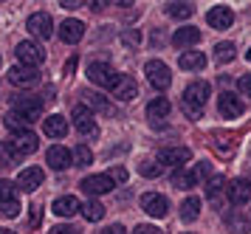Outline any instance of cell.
I'll return each instance as SVG.
<instances>
[{
  "instance_id": "603a6c76",
  "label": "cell",
  "mask_w": 251,
  "mask_h": 234,
  "mask_svg": "<svg viewBox=\"0 0 251 234\" xmlns=\"http://www.w3.org/2000/svg\"><path fill=\"white\" fill-rule=\"evenodd\" d=\"M226 226H228V232L231 234H249L251 232V220L240 212V209H234V212L226 214Z\"/></svg>"
},
{
  "instance_id": "7c38bea8",
  "label": "cell",
  "mask_w": 251,
  "mask_h": 234,
  "mask_svg": "<svg viewBox=\"0 0 251 234\" xmlns=\"http://www.w3.org/2000/svg\"><path fill=\"white\" fill-rule=\"evenodd\" d=\"M79 186L85 189V195H107L116 183L110 181V175H88Z\"/></svg>"
},
{
  "instance_id": "d6a6232c",
  "label": "cell",
  "mask_w": 251,
  "mask_h": 234,
  "mask_svg": "<svg viewBox=\"0 0 251 234\" xmlns=\"http://www.w3.org/2000/svg\"><path fill=\"white\" fill-rule=\"evenodd\" d=\"M88 96V107L91 110H102V113H113V104L104 99L102 93H85Z\"/></svg>"
},
{
  "instance_id": "2e32d148",
  "label": "cell",
  "mask_w": 251,
  "mask_h": 234,
  "mask_svg": "<svg viewBox=\"0 0 251 234\" xmlns=\"http://www.w3.org/2000/svg\"><path fill=\"white\" fill-rule=\"evenodd\" d=\"M206 23L212 28H228L234 23V11L228 9V6H215V9H209V14H206Z\"/></svg>"
},
{
  "instance_id": "6da1fadb",
  "label": "cell",
  "mask_w": 251,
  "mask_h": 234,
  "mask_svg": "<svg viewBox=\"0 0 251 234\" xmlns=\"http://www.w3.org/2000/svg\"><path fill=\"white\" fill-rule=\"evenodd\" d=\"M209 93H212V85H209V82H192L189 88L183 90V99H181L183 113H186L189 119H201L206 102H209Z\"/></svg>"
},
{
  "instance_id": "277c9868",
  "label": "cell",
  "mask_w": 251,
  "mask_h": 234,
  "mask_svg": "<svg viewBox=\"0 0 251 234\" xmlns=\"http://www.w3.org/2000/svg\"><path fill=\"white\" fill-rule=\"evenodd\" d=\"M119 77H122V74H116L113 68H110V62H91V65H88V79H91L93 85H99V88L113 90Z\"/></svg>"
},
{
  "instance_id": "ee69618b",
  "label": "cell",
  "mask_w": 251,
  "mask_h": 234,
  "mask_svg": "<svg viewBox=\"0 0 251 234\" xmlns=\"http://www.w3.org/2000/svg\"><path fill=\"white\" fill-rule=\"evenodd\" d=\"M125 43L127 45H138V31H127L125 34Z\"/></svg>"
},
{
  "instance_id": "4fadbf2b",
  "label": "cell",
  "mask_w": 251,
  "mask_h": 234,
  "mask_svg": "<svg viewBox=\"0 0 251 234\" xmlns=\"http://www.w3.org/2000/svg\"><path fill=\"white\" fill-rule=\"evenodd\" d=\"M9 82L12 85H20V88H28V85H37L40 82V74H37V68L14 65V68H9Z\"/></svg>"
},
{
  "instance_id": "1f68e13d",
  "label": "cell",
  "mask_w": 251,
  "mask_h": 234,
  "mask_svg": "<svg viewBox=\"0 0 251 234\" xmlns=\"http://www.w3.org/2000/svg\"><path fill=\"white\" fill-rule=\"evenodd\" d=\"M237 56V48H234V43H217L215 45V59L223 65V62H231Z\"/></svg>"
},
{
  "instance_id": "f1b7e54d",
  "label": "cell",
  "mask_w": 251,
  "mask_h": 234,
  "mask_svg": "<svg viewBox=\"0 0 251 234\" xmlns=\"http://www.w3.org/2000/svg\"><path fill=\"white\" fill-rule=\"evenodd\" d=\"M82 214H85V220L99 223V220L104 217V206L99 201H85V203H82Z\"/></svg>"
},
{
  "instance_id": "f546056e",
  "label": "cell",
  "mask_w": 251,
  "mask_h": 234,
  "mask_svg": "<svg viewBox=\"0 0 251 234\" xmlns=\"http://www.w3.org/2000/svg\"><path fill=\"white\" fill-rule=\"evenodd\" d=\"M20 158L23 156L14 150L12 141H0V164H3V167H12V164H17Z\"/></svg>"
},
{
  "instance_id": "5b68a950",
  "label": "cell",
  "mask_w": 251,
  "mask_h": 234,
  "mask_svg": "<svg viewBox=\"0 0 251 234\" xmlns=\"http://www.w3.org/2000/svg\"><path fill=\"white\" fill-rule=\"evenodd\" d=\"M144 74H147L150 79V85L155 90H167L172 85V74H170V68L164 65L161 59H150L147 65H144Z\"/></svg>"
},
{
  "instance_id": "52a82bcc",
  "label": "cell",
  "mask_w": 251,
  "mask_h": 234,
  "mask_svg": "<svg viewBox=\"0 0 251 234\" xmlns=\"http://www.w3.org/2000/svg\"><path fill=\"white\" fill-rule=\"evenodd\" d=\"M217 110H220V116H223V119H237L240 113L246 110V102L240 99L237 93H220V96H217Z\"/></svg>"
},
{
  "instance_id": "e575fe53",
  "label": "cell",
  "mask_w": 251,
  "mask_h": 234,
  "mask_svg": "<svg viewBox=\"0 0 251 234\" xmlns=\"http://www.w3.org/2000/svg\"><path fill=\"white\" fill-rule=\"evenodd\" d=\"M12 201H17V183L0 181V203H12Z\"/></svg>"
},
{
  "instance_id": "f5cc1de1",
  "label": "cell",
  "mask_w": 251,
  "mask_h": 234,
  "mask_svg": "<svg viewBox=\"0 0 251 234\" xmlns=\"http://www.w3.org/2000/svg\"><path fill=\"white\" fill-rule=\"evenodd\" d=\"M0 62H3V59H0Z\"/></svg>"
},
{
  "instance_id": "e0dca14e",
  "label": "cell",
  "mask_w": 251,
  "mask_h": 234,
  "mask_svg": "<svg viewBox=\"0 0 251 234\" xmlns=\"http://www.w3.org/2000/svg\"><path fill=\"white\" fill-rule=\"evenodd\" d=\"M82 37H85V26H82L79 20H62V26H59V40L62 43H79Z\"/></svg>"
},
{
  "instance_id": "8992f818",
  "label": "cell",
  "mask_w": 251,
  "mask_h": 234,
  "mask_svg": "<svg viewBox=\"0 0 251 234\" xmlns=\"http://www.w3.org/2000/svg\"><path fill=\"white\" fill-rule=\"evenodd\" d=\"M25 28H28L31 37H37V40H48V37L54 34V20H51V14H46V11H34V14L25 20Z\"/></svg>"
},
{
  "instance_id": "83f0119b",
  "label": "cell",
  "mask_w": 251,
  "mask_h": 234,
  "mask_svg": "<svg viewBox=\"0 0 251 234\" xmlns=\"http://www.w3.org/2000/svg\"><path fill=\"white\" fill-rule=\"evenodd\" d=\"M167 14L175 20H189L195 14V6L192 3H167Z\"/></svg>"
},
{
  "instance_id": "681fc988",
  "label": "cell",
  "mask_w": 251,
  "mask_h": 234,
  "mask_svg": "<svg viewBox=\"0 0 251 234\" xmlns=\"http://www.w3.org/2000/svg\"><path fill=\"white\" fill-rule=\"evenodd\" d=\"M249 59H251V51H249Z\"/></svg>"
},
{
  "instance_id": "7bdbcfd3",
  "label": "cell",
  "mask_w": 251,
  "mask_h": 234,
  "mask_svg": "<svg viewBox=\"0 0 251 234\" xmlns=\"http://www.w3.org/2000/svg\"><path fill=\"white\" fill-rule=\"evenodd\" d=\"M59 6L62 9H79V6H88V3H82V0H62Z\"/></svg>"
},
{
  "instance_id": "74e56055",
  "label": "cell",
  "mask_w": 251,
  "mask_h": 234,
  "mask_svg": "<svg viewBox=\"0 0 251 234\" xmlns=\"http://www.w3.org/2000/svg\"><path fill=\"white\" fill-rule=\"evenodd\" d=\"M20 209H23V206H20V201L0 203V214H3V217H17V214H20Z\"/></svg>"
},
{
  "instance_id": "bcb514c9",
  "label": "cell",
  "mask_w": 251,
  "mask_h": 234,
  "mask_svg": "<svg viewBox=\"0 0 251 234\" xmlns=\"http://www.w3.org/2000/svg\"><path fill=\"white\" fill-rule=\"evenodd\" d=\"M40 223V206H34V212H31V226Z\"/></svg>"
},
{
  "instance_id": "5bb4252c",
  "label": "cell",
  "mask_w": 251,
  "mask_h": 234,
  "mask_svg": "<svg viewBox=\"0 0 251 234\" xmlns=\"http://www.w3.org/2000/svg\"><path fill=\"white\" fill-rule=\"evenodd\" d=\"M43 133H46L48 138H65V135H68V119L59 116V113L43 119Z\"/></svg>"
},
{
  "instance_id": "816d5d0a",
  "label": "cell",
  "mask_w": 251,
  "mask_h": 234,
  "mask_svg": "<svg viewBox=\"0 0 251 234\" xmlns=\"http://www.w3.org/2000/svg\"><path fill=\"white\" fill-rule=\"evenodd\" d=\"M249 183H251V178H249Z\"/></svg>"
},
{
  "instance_id": "7a4b0ae2",
  "label": "cell",
  "mask_w": 251,
  "mask_h": 234,
  "mask_svg": "<svg viewBox=\"0 0 251 234\" xmlns=\"http://www.w3.org/2000/svg\"><path fill=\"white\" fill-rule=\"evenodd\" d=\"M71 119H74V124H76V130H79L82 138H96V135H99V124H96L93 110L88 104H76V107L71 110Z\"/></svg>"
},
{
  "instance_id": "c3c4849f",
  "label": "cell",
  "mask_w": 251,
  "mask_h": 234,
  "mask_svg": "<svg viewBox=\"0 0 251 234\" xmlns=\"http://www.w3.org/2000/svg\"><path fill=\"white\" fill-rule=\"evenodd\" d=\"M0 234H17V232H12V229H0Z\"/></svg>"
},
{
  "instance_id": "f907efd6",
  "label": "cell",
  "mask_w": 251,
  "mask_h": 234,
  "mask_svg": "<svg viewBox=\"0 0 251 234\" xmlns=\"http://www.w3.org/2000/svg\"><path fill=\"white\" fill-rule=\"evenodd\" d=\"M186 234H192V232H186Z\"/></svg>"
},
{
  "instance_id": "8d00e7d4",
  "label": "cell",
  "mask_w": 251,
  "mask_h": 234,
  "mask_svg": "<svg viewBox=\"0 0 251 234\" xmlns=\"http://www.w3.org/2000/svg\"><path fill=\"white\" fill-rule=\"evenodd\" d=\"M74 161L76 164H82V167H88V164H93V153L88 144H79L76 150H74Z\"/></svg>"
},
{
  "instance_id": "836d02e7",
  "label": "cell",
  "mask_w": 251,
  "mask_h": 234,
  "mask_svg": "<svg viewBox=\"0 0 251 234\" xmlns=\"http://www.w3.org/2000/svg\"><path fill=\"white\" fill-rule=\"evenodd\" d=\"M223 186H226V183H223V175H212V178L206 181V198H209V201H217V195H220Z\"/></svg>"
},
{
  "instance_id": "ab89813d",
  "label": "cell",
  "mask_w": 251,
  "mask_h": 234,
  "mask_svg": "<svg viewBox=\"0 0 251 234\" xmlns=\"http://www.w3.org/2000/svg\"><path fill=\"white\" fill-rule=\"evenodd\" d=\"M110 181H113V183H125L127 181V169L125 167H113L110 169Z\"/></svg>"
},
{
  "instance_id": "f6af8a7d",
  "label": "cell",
  "mask_w": 251,
  "mask_h": 234,
  "mask_svg": "<svg viewBox=\"0 0 251 234\" xmlns=\"http://www.w3.org/2000/svg\"><path fill=\"white\" fill-rule=\"evenodd\" d=\"M104 234H127V229H125L122 223H116V226H110V229H107Z\"/></svg>"
},
{
  "instance_id": "44dd1931",
  "label": "cell",
  "mask_w": 251,
  "mask_h": 234,
  "mask_svg": "<svg viewBox=\"0 0 251 234\" xmlns=\"http://www.w3.org/2000/svg\"><path fill=\"white\" fill-rule=\"evenodd\" d=\"M119 102H130V99H136V93H138V88H136V82H133V77H127V74H122L119 77V82H116V88L110 90Z\"/></svg>"
},
{
  "instance_id": "b9f144b4",
  "label": "cell",
  "mask_w": 251,
  "mask_h": 234,
  "mask_svg": "<svg viewBox=\"0 0 251 234\" xmlns=\"http://www.w3.org/2000/svg\"><path fill=\"white\" fill-rule=\"evenodd\" d=\"M48 234H76V229L74 226H54Z\"/></svg>"
},
{
  "instance_id": "ba28073f",
  "label": "cell",
  "mask_w": 251,
  "mask_h": 234,
  "mask_svg": "<svg viewBox=\"0 0 251 234\" xmlns=\"http://www.w3.org/2000/svg\"><path fill=\"white\" fill-rule=\"evenodd\" d=\"M189 158H192V150H189V147H164V150L158 153V164L181 169Z\"/></svg>"
},
{
  "instance_id": "7402d4cb",
  "label": "cell",
  "mask_w": 251,
  "mask_h": 234,
  "mask_svg": "<svg viewBox=\"0 0 251 234\" xmlns=\"http://www.w3.org/2000/svg\"><path fill=\"white\" fill-rule=\"evenodd\" d=\"M51 209H54V214H59V217H74V214L82 209V203L76 201L74 195H62V198H57V201H54V206H51Z\"/></svg>"
},
{
  "instance_id": "9c48e42d",
  "label": "cell",
  "mask_w": 251,
  "mask_h": 234,
  "mask_svg": "<svg viewBox=\"0 0 251 234\" xmlns=\"http://www.w3.org/2000/svg\"><path fill=\"white\" fill-rule=\"evenodd\" d=\"M46 161H48V167H51V169H57V172H59V169L74 167V153L65 150L62 144H54V147H48Z\"/></svg>"
},
{
  "instance_id": "d4e9b609",
  "label": "cell",
  "mask_w": 251,
  "mask_h": 234,
  "mask_svg": "<svg viewBox=\"0 0 251 234\" xmlns=\"http://www.w3.org/2000/svg\"><path fill=\"white\" fill-rule=\"evenodd\" d=\"M170 110H172V104H170V99H164V96H158V99H152L147 104V116L152 122H155V119H167Z\"/></svg>"
},
{
  "instance_id": "7dc6e473",
  "label": "cell",
  "mask_w": 251,
  "mask_h": 234,
  "mask_svg": "<svg viewBox=\"0 0 251 234\" xmlns=\"http://www.w3.org/2000/svg\"><path fill=\"white\" fill-rule=\"evenodd\" d=\"M74 68H76V59H68V62H65V74H71Z\"/></svg>"
},
{
  "instance_id": "ac0fdd59",
  "label": "cell",
  "mask_w": 251,
  "mask_h": 234,
  "mask_svg": "<svg viewBox=\"0 0 251 234\" xmlns=\"http://www.w3.org/2000/svg\"><path fill=\"white\" fill-rule=\"evenodd\" d=\"M14 110L23 113L28 122H37L43 116V99H28V96H23V99L14 102Z\"/></svg>"
},
{
  "instance_id": "4316f807",
  "label": "cell",
  "mask_w": 251,
  "mask_h": 234,
  "mask_svg": "<svg viewBox=\"0 0 251 234\" xmlns=\"http://www.w3.org/2000/svg\"><path fill=\"white\" fill-rule=\"evenodd\" d=\"M3 124H6V127H9V130H12V133H23L25 127H28V119H25L23 113H17V110H9L6 113V116H3Z\"/></svg>"
},
{
  "instance_id": "d590c367",
  "label": "cell",
  "mask_w": 251,
  "mask_h": 234,
  "mask_svg": "<svg viewBox=\"0 0 251 234\" xmlns=\"http://www.w3.org/2000/svg\"><path fill=\"white\" fill-rule=\"evenodd\" d=\"M161 169L164 167H161L158 161H141V164H138V172H141L144 178H158Z\"/></svg>"
},
{
  "instance_id": "f35d334b",
  "label": "cell",
  "mask_w": 251,
  "mask_h": 234,
  "mask_svg": "<svg viewBox=\"0 0 251 234\" xmlns=\"http://www.w3.org/2000/svg\"><path fill=\"white\" fill-rule=\"evenodd\" d=\"M237 88H240L243 96H251V74H246V77L237 79Z\"/></svg>"
},
{
  "instance_id": "60d3db41",
  "label": "cell",
  "mask_w": 251,
  "mask_h": 234,
  "mask_svg": "<svg viewBox=\"0 0 251 234\" xmlns=\"http://www.w3.org/2000/svg\"><path fill=\"white\" fill-rule=\"evenodd\" d=\"M133 234H164V229H158V226H150V223H144V226H136V232Z\"/></svg>"
},
{
  "instance_id": "484cf974",
  "label": "cell",
  "mask_w": 251,
  "mask_h": 234,
  "mask_svg": "<svg viewBox=\"0 0 251 234\" xmlns=\"http://www.w3.org/2000/svg\"><path fill=\"white\" fill-rule=\"evenodd\" d=\"M201 217V198H186L181 203V220L183 223H195Z\"/></svg>"
},
{
  "instance_id": "4dcf8cb0",
  "label": "cell",
  "mask_w": 251,
  "mask_h": 234,
  "mask_svg": "<svg viewBox=\"0 0 251 234\" xmlns=\"http://www.w3.org/2000/svg\"><path fill=\"white\" fill-rule=\"evenodd\" d=\"M198 178H195V172H183V169H175L172 172V186H178V189H192Z\"/></svg>"
},
{
  "instance_id": "30bf717a",
  "label": "cell",
  "mask_w": 251,
  "mask_h": 234,
  "mask_svg": "<svg viewBox=\"0 0 251 234\" xmlns=\"http://www.w3.org/2000/svg\"><path fill=\"white\" fill-rule=\"evenodd\" d=\"M141 209H144L150 217H167V212H170V201H167L164 195H158V192H150V195L141 198Z\"/></svg>"
},
{
  "instance_id": "3957f363",
  "label": "cell",
  "mask_w": 251,
  "mask_h": 234,
  "mask_svg": "<svg viewBox=\"0 0 251 234\" xmlns=\"http://www.w3.org/2000/svg\"><path fill=\"white\" fill-rule=\"evenodd\" d=\"M14 54H17V62L25 65V68H37V65L46 62V51H43V45L34 43V40H23V43H17Z\"/></svg>"
},
{
  "instance_id": "d6986e66",
  "label": "cell",
  "mask_w": 251,
  "mask_h": 234,
  "mask_svg": "<svg viewBox=\"0 0 251 234\" xmlns=\"http://www.w3.org/2000/svg\"><path fill=\"white\" fill-rule=\"evenodd\" d=\"M17 186L23 192H34V189H40L43 186V169L40 167H28V169H23L20 172V178H17Z\"/></svg>"
},
{
  "instance_id": "9a60e30c",
  "label": "cell",
  "mask_w": 251,
  "mask_h": 234,
  "mask_svg": "<svg viewBox=\"0 0 251 234\" xmlns=\"http://www.w3.org/2000/svg\"><path fill=\"white\" fill-rule=\"evenodd\" d=\"M12 144L20 156H31V153H37V147H40V138H37V133H31V130H23V133H14Z\"/></svg>"
},
{
  "instance_id": "cb8c5ba5",
  "label": "cell",
  "mask_w": 251,
  "mask_h": 234,
  "mask_svg": "<svg viewBox=\"0 0 251 234\" xmlns=\"http://www.w3.org/2000/svg\"><path fill=\"white\" fill-rule=\"evenodd\" d=\"M178 65L183 71H203L206 68V54L203 51H183L181 59H178Z\"/></svg>"
},
{
  "instance_id": "8fae6325",
  "label": "cell",
  "mask_w": 251,
  "mask_h": 234,
  "mask_svg": "<svg viewBox=\"0 0 251 234\" xmlns=\"http://www.w3.org/2000/svg\"><path fill=\"white\" fill-rule=\"evenodd\" d=\"M226 195H228V201L234 203V206H246V203L251 201V183H249V178H234L226 186Z\"/></svg>"
},
{
  "instance_id": "ffe728a7",
  "label": "cell",
  "mask_w": 251,
  "mask_h": 234,
  "mask_svg": "<svg viewBox=\"0 0 251 234\" xmlns=\"http://www.w3.org/2000/svg\"><path fill=\"white\" fill-rule=\"evenodd\" d=\"M201 43V28H192V26H186V28H178V31L172 34V45L175 48H192V45Z\"/></svg>"
}]
</instances>
